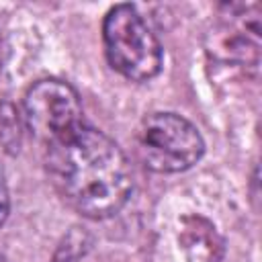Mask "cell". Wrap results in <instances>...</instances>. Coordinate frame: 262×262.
<instances>
[{"instance_id": "6da1fadb", "label": "cell", "mask_w": 262, "mask_h": 262, "mask_svg": "<svg viewBox=\"0 0 262 262\" xmlns=\"http://www.w3.org/2000/svg\"><path fill=\"white\" fill-rule=\"evenodd\" d=\"M49 172L61 196L90 219L119 213L133 188L123 149L108 135L86 125L49 147Z\"/></svg>"}, {"instance_id": "7a4b0ae2", "label": "cell", "mask_w": 262, "mask_h": 262, "mask_svg": "<svg viewBox=\"0 0 262 262\" xmlns=\"http://www.w3.org/2000/svg\"><path fill=\"white\" fill-rule=\"evenodd\" d=\"M102 41L111 68L127 80H149L162 68L160 41L133 4H117L106 12Z\"/></svg>"}, {"instance_id": "3957f363", "label": "cell", "mask_w": 262, "mask_h": 262, "mask_svg": "<svg viewBox=\"0 0 262 262\" xmlns=\"http://www.w3.org/2000/svg\"><path fill=\"white\" fill-rule=\"evenodd\" d=\"M205 151L199 129L176 113L147 115L137 129V154L154 172H182Z\"/></svg>"}, {"instance_id": "277c9868", "label": "cell", "mask_w": 262, "mask_h": 262, "mask_svg": "<svg viewBox=\"0 0 262 262\" xmlns=\"http://www.w3.org/2000/svg\"><path fill=\"white\" fill-rule=\"evenodd\" d=\"M25 123L47 147L63 141L84 125L78 92L53 78L35 82L25 94Z\"/></svg>"}, {"instance_id": "5b68a950", "label": "cell", "mask_w": 262, "mask_h": 262, "mask_svg": "<svg viewBox=\"0 0 262 262\" xmlns=\"http://www.w3.org/2000/svg\"><path fill=\"white\" fill-rule=\"evenodd\" d=\"M180 246L196 262H219L223 256V237L203 217H186L182 221Z\"/></svg>"}, {"instance_id": "8992f818", "label": "cell", "mask_w": 262, "mask_h": 262, "mask_svg": "<svg viewBox=\"0 0 262 262\" xmlns=\"http://www.w3.org/2000/svg\"><path fill=\"white\" fill-rule=\"evenodd\" d=\"M88 246H90V235L84 229L74 227L59 244L53 262H78V258L86 254Z\"/></svg>"}, {"instance_id": "52a82bcc", "label": "cell", "mask_w": 262, "mask_h": 262, "mask_svg": "<svg viewBox=\"0 0 262 262\" xmlns=\"http://www.w3.org/2000/svg\"><path fill=\"white\" fill-rule=\"evenodd\" d=\"M18 113H14V108L10 104H2L0 106V141L6 145V149L14 151L18 149V141H20V133H18Z\"/></svg>"}, {"instance_id": "ba28073f", "label": "cell", "mask_w": 262, "mask_h": 262, "mask_svg": "<svg viewBox=\"0 0 262 262\" xmlns=\"http://www.w3.org/2000/svg\"><path fill=\"white\" fill-rule=\"evenodd\" d=\"M8 209H10V199H8V188L4 182V172L0 166V227L8 217Z\"/></svg>"}, {"instance_id": "9c48e42d", "label": "cell", "mask_w": 262, "mask_h": 262, "mask_svg": "<svg viewBox=\"0 0 262 262\" xmlns=\"http://www.w3.org/2000/svg\"><path fill=\"white\" fill-rule=\"evenodd\" d=\"M2 63H4V43H2V37H0V70H2Z\"/></svg>"}, {"instance_id": "30bf717a", "label": "cell", "mask_w": 262, "mask_h": 262, "mask_svg": "<svg viewBox=\"0 0 262 262\" xmlns=\"http://www.w3.org/2000/svg\"><path fill=\"white\" fill-rule=\"evenodd\" d=\"M0 262H6V260H4V258H2V256H0Z\"/></svg>"}]
</instances>
